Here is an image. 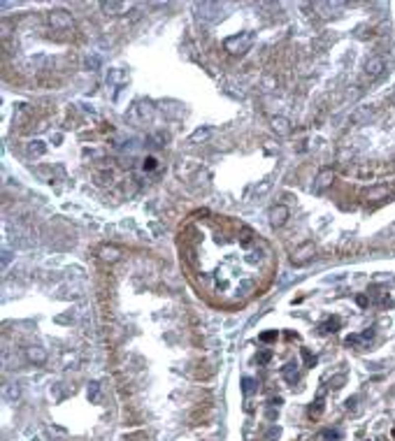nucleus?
I'll use <instances>...</instances> for the list:
<instances>
[{"instance_id":"nucleus-1","label":"nucleus","mask_w":395,"mask_h":441,"mask_svg":"<svg viewBox=\"0 0 395 441\" xmlns=\"http://www.w3.org/2000/svg\"><path fill=\"white\" fill-rule=\"evenodd\" d=\"M272 223H274V225H281V223H284V220H286V216H288V209L286 207H277V209H272Z\"/></svg>"},{"instance_id":"nucleus-2","label":"nucleus","mask_w":395,"mask_h":441,"mask_svg":"<svg viewBox=\"0 0 395 441\" xmlns=\"http://www.w3.org/2000/svg\"><path fill=\"white\" fill-rule=\"evenodd\" d=\"M381 70H384V63H381L379 58H372L370 63H367V74H372V77H377Z\"/></svg>"},{"instance_id":"nucleus-4","label":"nucleus","mask_w":395,"mask_h":441,"mask_svg":"<svg viewBox=\"0 0 395 441\" xmlns=\"http://www.w3.org/2000/svg\"><path fill=\"white\" fill-rule=\"evenodd\" d=\"M144 167H149V170H154V167H156V160H154V158H149V160H147V165H144Z\"/></svg>"},{"instance_id":"nucleus-3","label":"nucleus","mask_w":395,"mask_h":441,"mask_svg":"<svg viewBox=\"0 0 395 441\" xmlns=\"http://www.w3.org/2000/svg\"><path fill=\"white\" fill-rule=\"evenodd\" d=\"M31 360H37V362H42V360H44V353H42V351H31Z\"/></svg>"}]
</instances>
